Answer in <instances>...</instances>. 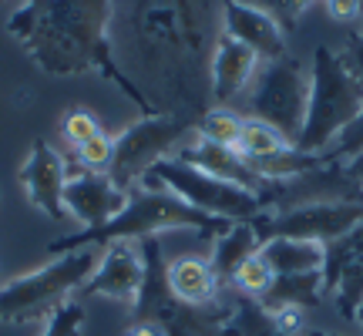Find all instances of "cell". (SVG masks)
Here are the masks:
<instances>
[{"label":"cell","mask_w":363,"mask_h":336,"mask_svg":"<svg viewBox=\"0 0 363 336\" xmlns=\"http://www.w3.org/2000/svg\"><path fill=\"white\" fill-rule=\"evenodd\" d=\"M111 7L115 0H24V7L11 13L7 34L21 40V47L44 74L71 78L98 71L118 91H125L145 118L162 115L152 98L115 61L108 40Z\"/></svg>","instance_id":"1"},{"label":"cell","mask_w":363,"mask_h":336,"mask_svg":"<svg viewBox=\"0 0 363 336\" xmlns=\"http://www.w3.org/2000/svg\"><path fill=\"white\" fill-rule=\"evenodd\" d=\"M233 222L206 215L199 208L185 206L182 198H175L165 189H131L125 208L118 212L111 222H104L98 229H84L78 235H67L48 246V256H65L74 249H104L111 242H145L152 235L165 233V229H195V233L208 235V239H219Z\"/></svg>","instance_id":"2"},{"label":"cell","mask_w":363,"mask_h":336,"mask_svg":"<svg viewBox=\"0 0 363 336\" xmlns=\"http://www.w3.org/2000/svg\"><path fill=\"white\" fill-rule=\"evenodd\" d=\"M363 111V81L350 74V67L340 61L333 47L320 44L313 51L310 71V108H306V125L293 148L306 155H323L337 142L350 121Z\"/></svg>","instance_id":"3"},{"label":"cell","mask_w":363,"mask_h":336,"mask_svg":"<svg viewBox=\"0 0 363 336\" xmlns=\"http://www.w3.org/2000/svg\"><path fill=\"white\" fill-rule=\"evenodd\" d=\"M98 259H101V249H74L40 269L4 283L0 286V323H48V316L61 303H67L78 286L88 283Z\"/></svg>","instance_id":"4"},{"label":"cell","mask_w":363,"mask_h":336,"mask_svg":"<svg viewBox=\"0 0 363 336\" xmlns=\"http://www.w3.org/2000/svg\"><path fill=\"white\" fill-rule=\"evenodd\" d=\"M145 259V283L135 299V323H155L165 336H233V306H189L169 289V262L162 259L158 235L138 242Z\"/></svg>","instance_id":"5"},{"label":"cell","mask_w":363,"mask_h":336,"mask_svg":"<svg viewBox=\"0 0 363 336\" xmlns=\"http://www.w3.org/2000/svg\"><path fill=\"white\" fill-rule=\"evenodd\" d=\"M142 189H165L175 198H182L185 206L225 222H252L266 212V206H262V198L256 192L216 179V175H208V172L189 165V162H182L175 155L162 158V162L148 168V175L142 179Z\"/></svg>","instance_id":"6"},{"label":"cell","mask_w":363,"mask_h":336,"mask_svg":"<svg viewBox=\"0 0 363 336\" xmlns=\"http://www.w3.org/2000/svg\"><path fill=\"white\" fill-rule=\"evenodd\" d=\"M306 108H310V74H303L296 57L283 54L276 61H266L249 91V118L266 121L289 145H296L306 125Z\"/></svg>","instance_id":"7"},{"label":"cell","mask_w":363,"mask_h":336,"mask_svg":"<svg viewBox=\"0 0 363 336\" xmlns=\"http://www.w3.org/2000/svg\"><path fill=\"white\" fill-rule=\"evenodd\" d=\"M189 131H195V121L182 115H152L135 121L131 128H125L115 138V155H111L108 179L115 181L121 192L138 189L142 179L148 175V168L162 158H172V152H179L185 145Z\"/></svg>","instance_id":"8"},{"label":"cell","mask_w":363,"mask_h":336,"mask_svg":"<svg viewBox=\"0 0 363 336\" xmlns=\"http://www.w3.org/2000/svg\"><path fill=\"white\" fill-rule=\"evenodd\" d=\"M138 40L152 57L162 61H195L202 57V21L192 0H142L138 4Z\"/></svg>","instance_id":"9"},{"label":"cell","mask_w":363,"mask_h":336,"mask_svg":"<svg viewBox=\"0 0 363 336\" xmlns=\"http://www.w3.org/2000/svg\"><path fill=\"white\" fill-rule=\"evenodd\" d=\"M259 239H313V242H337L363 225V198L353 202H310V206L283 208V212H262L252 219Z\"/></svg>","instance_id":"10"},{"label":"cell","mask_w":363,"mask_h":336,"mask_svg":"<svg viewBox=\"0 0 363 336\" xmlns=\"http://www.w3.org/2000/svg\"><path fill=\"white\" fill-rule=\"evenodd\" d=\"M145 283V259L138 242H111L101 249V259L88 283L81 286V296H108L118 303H131L142 293Z\"/></svg>","instance_id":"11"},{"label":"cell","mask_w":363,"mask_h":336,"mask_svg":"<svg viewBox=\"0 0 363 336\" xmlns=\"http://www.w3.org/2000/svg\"><path fill=\"white\" fill-rule=\"evenodd\" d=\"M21 185H24L27 202L34 208H40L48 219L65 222L67 208H65V185H67V172L61 155L54 152L51 145L38 138L30 145V155H27L24 168H21Z\"/></svg>","instance_id":"12"},{"label":"cell","mask_w":363,"mask_h":336,"mask_svg":"<svg viewBox=\"0 0 363 336\" xmlns=\"http://www.w3.org/2000/svg\"><path fill=\"white\" fill-rule=\"evenodd\" d=\"M222 30L256 51L259 61H276L286 54V34L279 21L262 7L242 4V0H222Z\"/></svg>","instance_id":"13"},{"label":"cell","mask_w":363,"mask_h":336,"mask_svg":"<svg viewBox=\"0 0 363 336\" xmlns=\"http://www.w3.org/2000/svg\"><path fill=\"white\" fill-rule=\"evenodd\" d=\"M128 192H121L108 175L98 172H84L78 179H67L65 185V208L67 215L84 225V229H98L104 222H111L125 208Z\"/></svg>","instance_id":"14"},{"label":"cell","mask_w":363,"mask_h":336,"mask_svg":"<svg viewBox=\"0 0 363 336\" xmlns=\"http://www.w3.org/2000/svg\"><path fill=\"white\" fill-rule=\"evenodd\" d=\"M256 71H259L256 51H249L246 44H239L235 38H229L222 30L219 38H216V44H212V71H208L212 98L219 104L239 98L249 88V81L256 78Z\"/></svg>","instance_id":"15"},{"label":"cell","mask_w":363,"mask_h":336,"mask_svg":"<svg viewBox=\"0 0 363 336\" xmlns=\"http://www.w3.org/2000/svg\"><path fill=\"white\" fill-rule=\"evenodd\" d=\"M175 158H182V162H189V165H195V168H202V172H208V175H216V179H222V181L242 185V189H249V192H256V195H262L266 185H269V181H262L259 175L249 168V162L239 155L235 148L212 145V142H206V138H199V135H195L192 142L182 145Z\"/></svg>","instance_id":"16"},{"label":"cell","mask_w":363,"mask_h":336,"mask_svg":"<svg viewBox=\"0 0 363 336\" xmlns=\"http://www.w3.org/2000/svg\"><path fill=\"white\" fill-rule=\"evenodd\" d=\"M169 289L179 303L208 306L219 293V276L206 256H179L169 262Z\"/></svg>","instance_id":"17"},{"label":"cell","mask_w":363,"mask_h":336,"mask_svg":"<svg viewBox=\"0 0 363 336\" xmlns=\"http://www.w3.org/2000/svg\"><path fill=\"white\" fill-rule=\"evenodd\" d=\"M259 256L269 262L272 276H289V272L323 269L326 246L313 242V239H266Z\"/></svg>","instance_id":"18"},{"label":"cell","mask_w":363,"mask_h":336,"mask_svg":"<svg viewBox=\"0 0 363 336\" xmlns=\"http://www.w3.org/2000/svg\"><path fill=\"white\" fill-rule=\"evenodd\" d=\"M262 249V239L256 233V225L252 222H233L225 233L216 239V249H212V269L219 276V286L222 283H233L235 269L246 262L249 256H256Z\"/></svg>","instance_id":"19"},{"label":"cell","mask_w":363,"mask_h":336,"mask_svg":"<svg viewBox=\"0 0 363 336\" xmlns=\"http://www.w3.org/2000/svg\"><path fill=\"white\" fill-rule=\"evenodd\" d=\"M323 299V269L313 272H289V276H276L266 296L256 299L266 310H283V306H316Z\"/></svg>","instance_id":"20"},{"label":"cell","mask_w":363,"mask_h":336,"mask_svg":"<svg viewBox=\"0 0 363 336\" xmlns=\"http://www.w3.org/2000/svg\"><path fill=\"white\" fill-rule=\"evenodd\" d=\"M229 323H233V336H289L279 330L276 316L262 303H256V299H249V296H239L233 303Z\"/></svg>","instance_id":"21"},{"label":"cell","mask_w":363,"mask_h":336,"mask_svg":"<svg viewBox=\"0 0 363 336\" xmlns=\"http://www.w3.org/2000/svg\"><path fill=\"white\" fill-rule=\"evenodd\" d=\"M242 121H246V118H239L235 111H229V108H208L206 115L199 118L195 135L212 145H222V148H239Z\"/></svg>","instance_id":"22"},{"label":"cell","mask_w":363,"mask_h":336,"mask_svg":"<svg viewBox=\"0 0 363 336\" xmlns=\"http://www.w3.org/2000/svg\"><path fill=\"white\" fill-rule=\"evenodd\" d=\"M283 148H293V145L286 142L276 128H269L266 121H256V118L242 121V138H239V148H235L242 158H266L283 152Z\"/></svg>","instance_id":"23"},{"label":"cell","mask_w":363,"mask_h":336,"mask_svg":"<svg viewBox=\"0 0 363 336\" xmlns=\"http://www.w3.org/2000/svg\"><path fill=\"white\" fill-rule=\"evenodd\" d=\"M272 269H269V262L256 252V256H249L239 269H235L233 276V286H235V293L239 296H249V299H262L266 296V289L272 286Z\"/></svg>","instance_id":"24"},{"label":"cell","mask_w":363,"mask_h":336,"mask_svg":"<svg viewBox=\"0 0 363 336\" xmlns=\"http://www.w3.org/2000/svg\"><path fill=\"white\" fill-rule=\"evenodd\" d=\"M81 333H84V303L67 299V303H61V306L48 316L40 336H81Z\"/></svg>","instance_id":"25"},{"label":"cell","mask_w":363,"mask_h":336,"mask_svg":"<svg viewBox=\"0 0 363 336\" xmlns=\"http://www.w3.org/2000/svg\"><path fill=\"white\" fill-rule=\"evenodd\" d=\"M78 152V162L88 172H98V175H108V168H111V155H115V138H108V135H94L91 142H84V145H78L74 148Z\"/></svg>","instance_id":"26"},{"label":"cell","mask_w":363,"mask_h":336,"mask_svg":"<svg viewBox=\"0 0 363 336\" xmlns=\"http://www.w3.org/2000/svg\"><path fill=\"white\" fill-rule=\"evenodd\" d=\"M61 131H65V138L74 148L84 142H91L94 135H101V125H98V118L91 115V111H84V108H71L65 115V121H61Z\"/></svg>","instance_id":"27"},{"label":"cell","mask_w":363,"mask_h":336,"mask_svg":"<svg viewBox=\"0 0 363 336\" xmlns=\"http://www.w3.org/2000/svg\"><path fill=\"white\" fill-rule=\"evenodd\" d=\"M360 152H363V111L350 121V128L330 145V152H326V155L333 158V162H343V158H353V155H360Z\"/></svg>","instance_id":"28"},{"label":"cell","mask_w":363,"mask_h":336,"mask_svg":"<svg viewBox=\"0 0 363 336\" xmlns=\"http://www.w3.org/2000/svg\"><path fill=\"white\" fill-rule=\"evenodd\" d=\"M272 316H276V323H279V330L289 336H303V330H306V310H299V306H283V310H269Z\"/></svg>","instance_id":"29"},{"label":"cell","mask_w":363,"mask_h":336,"mask_svg":"<svg viewBox=\"0 0 363 336\" xmlns=\"http://www.w3.org/2000/svg\"><path fill=\"white\" fill-rule=\"evenodd\" d=\"M340 54V61L350 67V74H357V78L363 81V34H353L347 44H343V51Z\"/></svg>","instance_id":"30"},{"label":"cell","mask_w":363,"mask_h":336,"mask_svg":"<svg viewBox=\"0 0 363 336\" xmlns=\"http://www.w3.org/2000/svg\"><path fill=\"white\" fill-rule=\"evenodd\" d=\"M323 4L337 21H357L363 11V0H323Z\"/></svg>","instance_id":"31"},{"label":"cell","mask_w":363,"mask_h":336,"mask_svg":"<svg viewBox=\"0 0 363 336\" xmlns=\"http://www.w3.org/2000/svg\"><path fill=\"white\" fill-rule=\"evenodd\" d=\"M343 172H347V179L357 181V185L363 189V152H360V155H353V158H347V165H343Z\"/></svg>","instance_id":"32"},{"label":"cell","mask_w":363,"mask_h":336,"mask_svg":"<svg viewBox=\"0 0 363 336\" xmlns=\"http://www.w3.org/2000/svg\"><path fill=\"white\" fill-rule=\"evenodd\" d=\"M125 336H165V333H162V326H155V323H131Z\"/></svg>","instance_id":"33"},{"label":"cell","mask_w":363,"mask_h":336,"mask_svg":"<svg viewBox=\"0 0 363 336\" xmlns=\"http://www.w3.org/2000/svg\"><path fill=\"white\" fill-rule=\"evenodd\" d=\"M303 336H340V333H330V330H303Z\"/></svg>","instance_id":"34"},{"label":"cell","mask_w":363,"mask_h":336,"mask_svg":"<svg viewBox=\"0 0 363 336\" xmlns=\"http://www.w3.org/2000/svg\"><path fill=\"white\" fill-rule=\"evenodd\" d=\"M353 320H357V323L363 326V306H360V310H357V316H353Z\"/></svg>","instance_id":"35"},{"label":"cell","mask_w":363,"mask_h":336,"mask_svg":"<svg viewBox=\"0 0 363 336\" xmlns=\"http://www.w3.org/2000/svg\"><path fill=\"white\" fill-rule=\"evenodd\" d=\"M357 21H360V34H363V11H360V17H357Z\"/></svg>","instance_id":"36"}]
</instances>
